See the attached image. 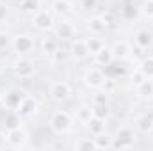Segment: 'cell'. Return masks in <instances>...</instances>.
<instances>
[{
	"mask_svg": "<svg viewBox=\"0 0 153 151\" xmlns=\"http://www.w3.org/2000/svg\"><path fill=\"white\" fill-rule=\"evenodd\" d=\"M102 20L105 21V25H107V27L114 23V16H112V13H105V14H102Z\"/></svg>",
	"mask_w": 153,
	"mask_h": 151,
	"instance_id": "8d00e7d4",
	"label": "cell"
},
{
	"mask_svg": "<svg viewBox=\"0 0 153 151\" xmlns=\"http://www.w3.org/2000/svg\"><path fill=\"white\" fill-rule=\"evenodd\" d=\"M109 103V94L105 91H100L93 96V105H107Z\"/></svg>",
	"mask_w": 153,
	"mask_h": 151,
	"instance_id": "f546056e",
	"label": "cell"
},
{
	"mask_svg": "<svg viewBox=\"0 0 153 151\" xmlns=\"http://www.w3.org/2000/svg\"><path fill=\"white\" fill-rule=\"evenodd\" d=\"M5 141H7L9 146H13V148H20V146L25 144V141H27V133H25L22 128L7 130V133H5Z\"/></svg>",
	"mask_w": 153,
	"mask_h": 151,
	"instance_id": "9c48e42d",
	"label": "cell"
},
{
	"mask_svg": "<svg viewBox=\"0 0 153 151\" xmlns=\"http://www.w3.org/2000/svg\"><path fill=\"white\" fill-rule=\"evenodd\" d=\"M0 100H2V91H0Z\"/></svg>",
	"mask_w": 153,
	"mask_h": 151,
	"instance_id": "60d3db41",
	"label": "cell"
},
{
	"mask_svg": "<svg viewBox=\"0 0 153 151\" xmlns=\"http://www.w3.org/2000/svg\"><path fill=\"white\" fill-rule=\"evenodd\" d=\"M94 142H96V150H112V137H107L105 132L94 135Z\"/></svg>",
	"mask_w": 153,
	"mask_h": 151,
	"instance_id": "603a6c76",
	"label": "cell"
},
{
	"mask_svg": "<svg viewBox=\"0 0 153 151\" xmlns=\"http://www.w3.org/2000/svg\"><path fill=\"white\" fill-rule=\"evenodd\" d=\"M87 29H89L93 34H102V32L107 29V25H105V21L102 20V16H93V18L87 21Z\"/></svg>",
	"mask_w": 153,
	"mask_h": 151,
	"instance_id": "d6986e66",
	"label": "cell"
},
{
	"mask_svg": "<svg viewBox=\"0 0 153 151\" xmlns=\"http://www.w3.org/2000/svg\"><path fill=\"white\" fill-rule=\"evenodd\" d=\"M105 78L107 76L103 75V71H100V70H89L85 76H84V82H85V85L87 87H91V89H100L102 87V84L105 82Z\"/></svg>",
	"mask_w": 153,
	"mask_h": 151,
	"instance_id": "ba28073f",
	"label": "cell"
},
{
	"mask_svg": "<svg viewBox=\"0 0 153 151\" xmlns=\"http://www.w3.org/2000/svg\"><path fill=\"white\" fill-rule=\"evenodd\" d=\"M13 46H14V52H16L18 55H29V53L34 52L36 43H34V39L30 38V36H27V34H20V36L14 38Z\"/></svg>",
	"mask_w": 153,
	"mask_h": 151,
	"instance_id": "3957f363",
	"label": "cell"
},
{
	"mask_svg": "<svg viewBox=\"0 0 153 151\" xmlns=\"http://www.w3.org/2000/svg\"><path fill=\"white\" fill-rule=\"evenodd\" d=\"M52 57H53V61H55V62H62V61L66 59V53H64L62 50H59V48H57V50L52 53Z\"/></svg>",
	"mask_w": 153,
	"mask_h": 151,
	"instance_id": "836d02e7",
	"label": "cell"
},
{
	"mask_svg": "<svg viewBox=\"0 0 153 151\" xmlns=\"http://www.w3.org/2000/svg\"><path fill=\"white\" fill-rule=\"evenodd\" d=\"M96 0H82V7L84 9H94L96 7Z\"/></svg>",
	"mask_w": 153,
	"mask_h": 151,
	"instance_id": "74e56055",
	"label": "cell"
},
{
	"mask_svg": "<svg viewBox=\"0 0 153 151\" xmlns=\"http://www.w3.org/2000/svg\"><path fill=\"white\" fill-rule=\"evenodd\" d=\"M20 123H22V115L16 112V110H9L4 117V126L7 130H14V128H20Z\"/></svg>",
	"mask_w": 153,
	"mask_h": 151,
	"instance_id": "2e32d148",
	"label": "cell"
},
{
	"mask_svg": "<svg viewBox=\"0 0 153 151\" xmlns=\"http://www.w3.org/2000/svg\"><path fill=\"white\" fill-rule=\"evenodd\" d=\"M141 13L144 14V16H148V18H153V0H144L143 4H141Z\"/></svg>",
	"mask_w": 153,
	"mask_h": 151,
	"instance_id": "4dcf8cb0",
	"label": "cell"
},
{
	"mask_svg": "<svg viewBox=\"0 0 153 151\" xmlns=\"http://www.w3.org/2000/svg\"><path fill=\"white\" fill-rule=\"evenodd\" d=\"M50 128L55 133H66L71 130V117L68 115V112L57 110V112H53L52 119H50Z\"/></svg>",
	"mask_w": 153,
	"mask_h": 151,
	"instance_id": "7a4b0ae2",
	"label": "cell"
},
{
	"mask_svg": "<svg viewBox=\"0 0 153 151\" xmlns=\"http://www.w3.org/2000/svg\"><path fill=\"white\" fill-rule=\"evenodd\" d=\"M150 135H152V137H153V128H152V132H150Z\"/></svg>",
	"mask_w": 153,
	"mask_h": 151,
	"instance_id": "ab89813d",
	"label": "cell"
},
{
	"mask_svg": "<svg viewBox=\"0 0 153 151\" xmlns=\"http://www.w3.org/2000/svg\"><path fill=\"white\" fill-rule=\"evenodd\" d=\"M7 13H9L7 5H5V4H0V23H4V21H5V18H7Z\"/></svg>",
	"mask_w": 153,
	"mask_h": 151,
	"instance_id": "e575fe53",
	"label": "cell"
},
{
	"mask_svg": "<svg viewBox=\"0 0 153 151\" xmlns=\"http://www.w3.org/2000/svg\"><path fill=\"white\" fill-rule=\"evenodd\" d=\"M34 109H36V100H34L32 96H25V98L22 100L20 107L16 109V112L20 114V115H25V114H30Z\"/></svg>",
	"mask_w": 153,
	"mask_h": 151,
	"instance_id": "ffe728a7",
	"label": "cell"
},
{
	"mask_svg": "<svg viewBox=\"0 0 153 151\" xmlns=\"http://www.w3.org/2000/svg\"><path fill=\"white\" fill-rule=\"evenodd\" d=\"M137 94L143 100H153V78H146L143 84L137 85Z\"/></svg>",
	"mask_w": 153,
	"mask_h": 151,
	"instance_id": "9a60e30c",
	"label": "cell"
},
{
	"mask_svg": "<svg viewBox=\"0 0 153 151\" xmlns=\"http://www.w3.org/2000/svg\"><path fill=\"white\" fill-rule=\"evenodd\" d=\"M134 39H135V44H137L139 48H143V50L153 44V34L150 30H144V29H143V30H137Z\"/></svg>",
	"mask_w": 153,
	"mask_h": 151,
	"instance_id": "7c38bea8",
	"label": "cell"
},
{
	"mask_svg": "<svg viewBox=\"0 0 153 151\" xmlns=\"http://www.w3.org/2000/svg\"><path fill=\"white\" fill-rule=\"evenodd\" d=\"M102 91H105L107 94H112L114 93V89H116V82L112 80V78H105V82L102 84V87H100Z\"/></svg>",
	"mask_w": 153,
	"mask_h": 151,
	"instance_id": "d6a6232c",
	"label": "cell"
},
{
	"mask_svg": "<svg viewBox=\"0 0 153 151\" xmlns=\"http://www.w3.org/2000/svg\"><path fill=\"white\" fill-rule=\"evenodd\" d=\"M55 34H57V38H61V39H71L75 36V27L70 21H62V23H59L55 27Z\"/></svg>",
	"mask_w": 153,
	"mask_h": 151,
	"instance_id": "4fadbf2b",
	"label": "cell"
},
{
	"mask_svg": "<svg viewBox=\"0 0 153 151\" xmlns=\"http://www.w3.org/2000/svg\"><path fill=\"white\" fill-rule=\"evenodd\" d=\"M41 50L48 55H52L55 50H57V39L55 38H45L41 41Z\"/></svg>",
	"mask_w": 153,
	"mask_h": 151,
	"instance_id": "484cf974",
	"label": "cell"
},
{
	"mask_svg": "<svg viewBox=\"0 0 153 151\" xmlns=\"http://www.w3.org/2000/svg\"><path fill=\"white\" fill-rule=\"evenodd\" d=\"M32 25L38 29V30H50L53 29V16L48 13V11H41L34 13L32 16Z\"/></svg>",
	"mask_w": 153,
	"mask_h": 151,
	"instance_id": "8992f818",
	"label": "cell"
},
{
	"mask_svg": "<svg viewBox=\"0 0 153 151\" xmlns=\"http://www.w3.org/2000/svg\"><path fill=\"white\" fill-rule=\"evenodd\" d=\"M135 132L132 128H119L112 137V150H128L135 142Z\"/></svg>",
	"mask_w": 153,
	"mask_h": 151,
	"instance_id": "6da1fadb",
	"label": "cell"
},
{
	"mask_svg": "<svg viewBox=\"0 0 153 151\" xmlns=\"http://www.w3.org/2000/svg\"><path fill=\"white\" fill-rule=\"evenodd\" d=\"M85 43H87L89 53H93V55H94V53H96L100 48H103V43H102V41H100L98 38H89L87 41H85Z\"/></svg>",
	"mask_w": 153,
	"mask_h": 151,
	"instance_id": "f1b7e54d",
	"label": "cell"
},
{
	"mask_svg": "<svg viewBox=\"0 0 153 151\" xmlns=\"http://www.w3.org/2000/svg\"><path fill=\"white\" fill-rule=\"evenodd\" d=\"M111 50H112L114 59H125V57L130 55V44L126 41H116Z\"/></svg>",
	"mask_w": 153,
	"mask_h": 151,
	"instance_id": "5bb4252c",
	"label": "cell"
},
{
	"mask_svg": "<svg viewBox=\"0 0 153 151\" xmlns=\"http://www.w3.org/2000/svg\"><path fill=\"white\" fill-rule=\"evenodd\" d=\"M5 142H7V141H5V133H2V132H0V148H4V146H5Z\"/></svg>",
	"mask_w": 153,
	"mask_h": 151,
	"instance_id": "f35d334b",
	"label": "cell"
},
{
	"mask_svg": "<svg viewBox=\"0 0 153 151\" xmlns=\"http://www.w3.org/2000/svg\"><path fill=\"white\" fill-rule=\"evenodd\" d=\"M93 109V115H96V117H100V119H109L111 117V109H109V103L107 105H93L91 107Z\"/></svg>",
	"mask_w": 153,
	"mask_h": 151,
	"instance_id": "d4e9b609",
	"label": "cell"
},
{
	"mask_svg": "<svg viewBox=\"0 0 153 151\" xmlns=\"http://www.w3.org/2000/svg\"><path fill=\"white\" fill-rule=\"evenodd\" d=\"M71 9V2L70 0H53L52 2V13L55 16H64L68 14Z\"/></svg>",
	"mask_w": 153,
	"mask_h": 151,
	"instance_id": "e0dca14e",
	"label": "cell"
},
{
	"mask_svg": "<svg viewBox=\"0 0 153 151\" xmlns=\"http://www.w3.org/2000/svg\"><path fill=\"white\" fill-rule=\"evenodd\" d=\"M70 52H71V55H73L75 59H85V57L91 55V53H89V48H87V43H85L84 39H75V41L71 43Z\"/></svg>",
	"mask_w": 153,
	"mask_h": 151,
	"instance_id": "30bf717a",
	"label": "cell"
},
{
	"mask_svg": "<svg viewBox=\"0 0 153 151\" xmlns=\"http://www.w3.org/2000/svg\"><path fill=\"white\" fill-rule=\"evenodd\" d=\"M50 96L55 101H66L71 96V87L66 82H53L50 85Z\"/></svg>",
	"mask_w": 153,
	"mask_h": 151,
	"instance_id": "52a82bcc",
	"label": "cell"
},
{
	"mask_svg": "<svg viewBox=\"0 0 153 151\" xmlns=\"http://www.w3.org/2000/svg\"><path fill=\"white\" fill-rule=\"evenodd\" d=\"M7 44H9V36L4 34V32H0V50L7 48Z\"/></svg>",
	"mask_w": 153,
	"mask_h": 151,
	"instance_id": "d590c367",
	"label": "cell"
},
{
	"mask_svg": "<svg viewBox=\"0 0 153 151\" xmlns=\"http://www.w3.org/2000/svg\"><path fill=\"white\" fill-rule=\"evenodd\" d=\"M93 117V109L87 107V105H82L76 109V119L80 123H89V119Z\"/></svg>",
	"mask_w": 153,
	"mask_h": 151,
	"instance_id": "cb8c5ba5",
	"label": "cell"
},
{
	"mask_svg": "<svg viewBox=\"0 0 153 151\" xmlns=\"http://www.w3.org/2000/svg\"><path fill=\"white\" fill-rule=\"evenodd\" d=\"M139 70L146 75V78H153V57H146V59H143Z\"/></svg>",
	"mask_w": 153,
	"mask_h": 151,
	"instance_id": "4316f807",
	"label": "cell"
},
{
	"mask_svg": "<svg viewBox=\"0 0 153 151\" xmlns=\"http://www.w3.org/2000/svg\"><path fill=\"white\" fill-rule=\"evenodd\" d=\"M13 71H14V75L20 76V78H30L36 73L34 64L29 59H18V61H14L13 62Z\"/></svg>",
	"mask_w": 153,
	"mask_h": 151,
	"instance_id": "5b68a950",
	"label": "cell"
},
{
	"mask_svg": "<svg viewBox=\"0 0 153 151\" xmlns=\"http://www.w3.org/2000/svg\"><path fill=\"white\" fill-rule=\"evenodd\" d=\"M94 61H96V64H100V66H111V62L114 61L112 50H111V48H107V46L100 48V50L94 53Z\"/></svg>",
	"mask_w": 153,
	"mask_h": 151,
	"instance_id": "8fae6325",
	"label": "cell"
},
{
	"mask_svg": "<svg viewBox=\"0 0 153 151\" xmlns=\"http://www.w3.org/2000/svg\"><path fill=\"white\" fill-rule=\"evenodd\" d=\"M23 98H25V93L20 89H11L5 94H2V101H4V107L7 110H16Z\"/></svg>",
	"mask_w": 153,
	"mask_h": 151,
	"instance_id": "277c9868",
	"label": "cell"
},
{
	"mask_svg": "<svg viewBox=\"0 0 153 151\" xmlns=\"http://www.w3.org/2000/svg\"><path fill=\"white\" fill-rule=\"evenodd\" d=\"M75 150L78 151H84V150H96V142H94V139H80L78 142L75 144Z\"/></svg>",
	"mask_w": 153,
	"mask_h": 151,
	"instance_id": "83f0119b",
	"label": "cell"
},
{
	"mask_svg": "<svg viewBox=\"0 0 153 151\" xmlns=\"http://www.w3.org/2000/svg\"><path fill=\"white\" fill-rule=\"evenodd\" d=\"M135 126L141 133H150L153 128V117L150 115H141L137 121H135Z\"/></svg>",
	"mask_w": 153,
	"mask_h": 151,
	"instance_id": "44dd1931",
	"label": "cell"
},
{
	"mask_svg": "<svg viewBox=\"0 0 153 151\" xmlns=\"http://www.w3.org/2000/svg\"><path fill=\"white\" fill-rule=\"evenodd\" d=\"M39 7H41V2L39 0H20V11L22 13H27V14H34L38 13Z\"/></svg>",
	"mask_w": 153,
	"mask_h": 151,
	"instance_id": "7402d4cb",
	"label": "cell"
},
{
	"mask_svg": "<svg viewBox=\"0 0 153 151\" xmlns=\"http://www.w3.org/2000/svg\"><path fill=\"white\" fill-rule=\"evenodd\" d=\"M130 80H132V84H134V85L137 87L139 84H143V82L146 80V75H144V73H143L141 70H137V71H134V73L130 75Z\"/></svg>",
	"mask_w": 153,
	"mask_h": 151,
	"instance_id": "1f68e13d",
	"label": "cell"
},
{
	"mask_svg": "<svg viewBox=\"0 0 153 151\" xmlns=\"http://www.w3.org/2000/svg\"><path fill=\"white\" fill-rule=\"evenodd\" d=\"M87 126H89V132H91L93 135H100V133L105 132V119H100V117L93 115V117L89 119Z\"/></svg>",
	"mask_w": 153,
	"mask_h": 151,
	"instance_id": "ac0fdd59",
	"label": "cell"
}]
</instances>
